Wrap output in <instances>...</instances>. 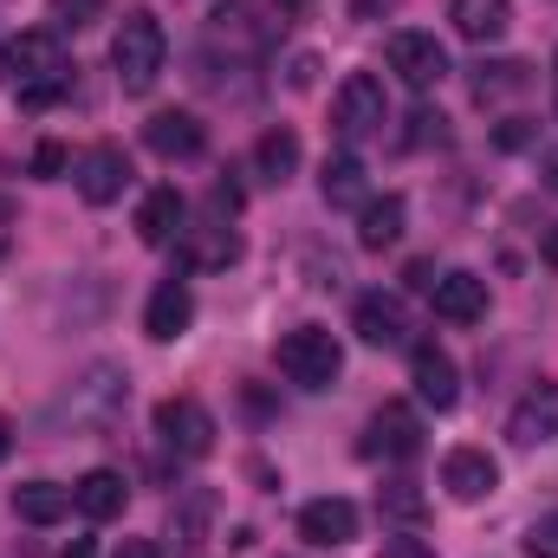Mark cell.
<instances>
[{"label":"cell","mask_w":558,"mask_h":558,"mask_svg":"<svg viewBox=\"0 0 558 558\" xmlns=\"http://www.w3.org/2000/svg\"><path fill=\"white\" fill-rule=\"evenodd\" d=\"M7 85L20 92V105L26 111H46V105H59L65 92H72V59H65V46H59V33L52 26H33V33H20L13 46H7Z\"/></svg>","instance_id":"6da1fadb"},{"label":"cell","mask_w":558,"mask_h":558,"mask_svg":"<svg viewBox=\"0 0 558 558\" xmlns=\"http://www.w3.org/2000/svg\"><path fill=\"white\" fill-rule=\"evenodd\" d=\"M111 65H118V85L143 98L156 78H162V65H169V33H162V20L137 7V13H124V26L111 33Z\"/></svg>","instance_id":"7a4b0ae2"},{"label":"cell","mask_w":558,"mask_h":558,"mask_svg":"<svg viewBox=\"0 0 558 558\" xmlns=\"http://www.w3.org/2000/svg\"><path fill=\"white\" fill-rule=\"evenodd\" d=\"M124 403H131V377H124L118 364H92V371H85V377L52 403V422L98 435V428H111V422L124 416Z\"/></svg>","instance_id":"3957f363"},{"label":"cell","mask_w":558,"mask_h":558,"mask_svg":"<svg viewBox=\"0 0 558 558\" xmlns=\"http://www.w3.org/2000/svg\"><path fill=\"white\" fill-rule=\"evenodd\" d=\"M279 371H286V384H299V390H331L338 371H344V344H338L325 325H299V331L279 338Z\"/></svg>","instance_id":"277c9868"},{"label":"cell","mask_w":558,"mask_h":558,"mask_svg":"<svg viewBox=\"0 0 558 558\" xmlns=\"http://www.w3.org/2000/svg\"><path fill=\"white\" fill-rule=\"evenodd\" d=\"M149 422H156V441H162V448H175V454H189V461H202V454L215 448V435H221L215 416H208L195 397H162Z\"/></svg>","instance_id":"5b68a950"},{"label":"cell","mask_w":558,"mask_h":558,"mask_svg":"<svg viewBox=\"0 0 558 558\" xmlns=\"http://www.w3.org/2000/svg\"><path fill=\"white\" fill-rule=\"evenodd\" d=\"M384 124H390L384 78H377V72H351V78L338 85V137L364 143V137H377Z\"/></svg>","instance_id":"8992f818"},{"label":"cell","mask_w":558,"mask_h":558,"mask_svg":"<svg viewBox=\"0 0 558 558\" xmlns=\"http://www.w3.org/2000/svg\"><path fill=\"white\" fill-rule=\"evenodd\" d=\"M390 72L410 85V92H435L441 78H448V52H441V39L435 33H390Z\"/></svg>","instance_id":"52a82bcc"},{"label":"cell","mask_w":558,"mask_h":558,"mask_svg":"<svg viewBox=\"0 0 558 558\" xmlns=\"http://www.w3.org/2000/svg\"><path fill=\"white\" fill-rule=\"evenodd\" d=\"M72 175H78V195H85L92 208H111V202L131 189V156H124L118 143H92Z\"/></svg>","instance_id":"ba28073f"},{"label":"cell","mask_w":558,"mask_h":558,"mask_svg":"<svg viewBox=\"0 0 558 558\" xmlns=\"http://www.w3.org/2000/svg\"><path fill=\"white\" fill-rule=\"evenodd\" d=\"M299 539H305V546H325V553L351 546V539H357V507H351L344 494L305 500V507H299Z\"/></svg>","instance_id":"9c48e42d"},{"label":"cell","mask_w":558,"mask_h":558,"mask_svg":"<svg viewBox=\"0 0 558 558\" xmlns=\"http://www.w3.org/2000/svg\"><path fill=\"white\" fill-rule=\"evenodd\" d=\"M507 435H513L520 448H546V441H558V384H553V377H539V384L513 403Z\"/></svg>","instance_id":"30bf717a"},{"label":"cell","mask_w":558,"mask_h":558,"mask_svg":"<svg viewBox=\"0 0 558 558\" xmlns=\"http://www.w3.org/2000/svg\"><path fill=\"white\" fill-rule=\"evenodd\" d=\"M351 331H357L364 344H377V351H390V344H410L403 299H397V292H364V299L351 305Z\"/></svg>","instance_id":"8fae6325"},{"label":"cell","mask_w":558,"mask_h":558,"mask_svg":"<svg viewBox=\"0 0 558 558\" xmlns=\"http://www.w3.org/2000/svg\"><path fill=\"white\" fill-rule=\"evenodd\" d=\"M410 384H416V397L435 416L454 410V397H461V371H454V357H448L441 344H416V351H410Z\"/></svg>","instance_id":"7c38bea8"},{"label":"cell","mask_w":558,"mask_h":558,"mask_svg":"<svg viewBox=\"0 0 558 558\" xmlns=\"http://www.w3.org/2000/svg\"><path fill=\"white\" fill-rule=\"evenodd\" d=\"M189 325H195V292H189V279H162V286L149 292V305H143V331H149L156 344H175Z\"/></svg>","instance_id":"4fadbf2b"},{"label":"cell","mask_w":558,"mask_h":558,"mask_svg":"<svg viewBox=\"0 0 558 558\" xmlns=\"http://www.w3.org/2000/svg\"><path fill=\"white\" fill-rule=\"evenodd\" d=\"M422 448V416L410 403H384L371 416V435H364V454H384V461H410Z\"/></svg>","instance_id":"5bb4252c"},{"label":"cell","mask_w":558,"mask_h":558,"mask_svg":"<svg viewBox=\"0 0 558 558\" xmlns=\"http://www.w3.org/2000/svg\"><path fill=\"white\" fill-rule=\"evenodd\" d=\"M441 487H448L454 500H487V494L500 487V461H494L487 448H448V461H441Z\"/></svg>","instance_id":"9a60e30c"},{"label":"cell","mask_w":558,"mask_h":558,"mask_svg":"<svg viewBox=\"0 0 558 558\" xmlns=\"http://www.w3.org/2000/svg\"><path fill=\"white\" fill-rule=\"evenodd\" d=\"M143 143H149L162 162H189V156H202L208 131H202V118H195V111H156V118L143 124Z\"/></svg>","instance_id":"2e32d148"},{"label":"cell","mask_w":558,"mask_h":558,"mask_svg":"<svg viewBox=\"0 0 558 558\" xmlns=\"http://www.w3.org/2000/svg\"><path fill=\"white\" fill-rule=\"evenodd\" d=\"M428 299H435V318H448V325H481L487 318V279L481 274H441Z\"/></svg>","instance_id":"e0dca14e"},{"label":"cell","mask_w":558,"mask_h":558,"mask_svg":"<svg viewBox=\"0 0 558 558\" xmlns=\"http://www.w3.org/2000/svg\"><path fill=\"white\" fill-rule=\"evenodd\" d=\"M124 500H131V481L118 474V468H92L78 487H72V507L92 520V526H105V520H118L124 513Z\"/></svg>","instance_id":"ac0fdd59"},{"label":"cell","mask_w":558,"mask_h":558,"mask_svg":"<svg viewBox=\"0 0 558 558\" xmlns=\"http://www.w3.org/2000/svg\"><path fill=\"white\" fill-rule=\"evenodd\" d=\"M318 195H325L331 208H364V202H371V169H364L351 149H338V156H325V169H318Z\"/></svg>","instance_id":"d6986e66"},{"label":"cell","mask_w":558,"mask_h":558,"mask_svg":"<svg viewBox=\"0 0 558 558\" xmlns=\"http://www.w3.org/2000/svg\"><path fill=\"white\" fill-rule=\"evenodd\" d=\"M448 20H454L461 39L494 46V39H507V26H513V0H448Z\"/></svg>","instance_id":"ffe728a7"},{"label":"cell","mask_w":558,"mask_h":558,"mask_svg":"<svg viewBox=\"0 0 558 558\" xmlns=\"http://www.w3.org/2000/svg\"><path fill=\"white\" fill-rule=\"evenodd\" d=\"M13 513L26 526H59L72 513V487H59V481H20L13 487Z\"/></svg>","instance_id":"44dd1931"},{"label":"cell","mask_w":558,"mask_h":558,"mask_svg":"<svg viewBox=\"0 0 558 558\" xmlns=\"http://www.w3.org/2000/svg\"><path fill=\"white\" fill-rule=\"evenodd\" d=\"M208 526H215V494H208V487H189V494L169 507L175 546H182V553H202V546H208Z\"/></svg>","instance_id":"7402d4cb"},{"label":"cell","mask_w":558,"mask_h":558,"mask_svg":"<svg viewBox=\"0 0 558 558\" xmlns=\"http://www.w3.org/2000/svg\"><path fill=\"white\" fill-rule=\"evenodd\" d=\"M403 221H410V208H403V195H384V202H364V215H357V247H371V254H384V247H397V241H403Z\"/></svg>","instance_id":"603a6c76"},{"label":"cell","mask_w":558,"mask_h":558,"mask_svg":"<svg viewBox=\"0 0 558 558\" xmlns=\"http://www.w3.org/2000/svg\"><path fill=\"white\" fill-rule=\"evenodd\" d=\"M137 234H143V247H169V241L182 234V195H175V189H149V195H143Z\"/></svg>","instance_id":"cb8c5ba5"},{"label":"cell","mask_w":558,"mask_h":558,"mask_svg":"<svg viewBox=\"0 0 558 558\" xmlns=\"http://www.w3.org/2000/svg\"><path fill=\"white\" fill-rule=\"evenodd\" d=\"M241 260V234L234 228H202V234H189V267H234Z\"/></svg>","instance_id":"d4e9b609"},{"label":"cell","mask_w":558,"mask_h":558,"mask_svg":"<svg viewBox=\"0 0 558 558\" xmlns=\"http://www.w3.org/2000/svg\"><path fill=\"white\" fill-rule=\"evenodd\" d=\"M377 513L397 520V526H422L428 520V494L416 481H390V487H377Z\"/></svg>","instance_id":"484cf974"},{"label":"cell","mask_w":558,"mask_h":558,"mask_svg":"<svg viewBox=\"0 0 558 558\" xmlns=\"http://www.w3.org/2000/svg\"><path fill=\"white\" fill-rule=\"evenodd\" d=\"M254 169L267 175V182H286L292 169H299V137L279 124V131H267V137L254 143Z\"/></svg>","instance_id":"4316f807"},{"label":"cell","mask_w":558,"mask_h":558,"mask_svg":"<svg viewBox=\"0 0 558 558\" xmlns=\"http://www.w3.org/2000/svg\"><path fill=\"white\" fill-rule=\"evenodd\" d=\"M215 39H228V46H260L254 0H215Z\"/></svg>","instance_id":"83f0119b"},{"label":"cell","mask_w":558,"mask_h":558,"mask_svg":"<svg viewBox=\"0 0 558 558\" xmlns=\"http://www.w3.org/2000/svg\"><path fill=\"white\" fill-rule=\"evenodd\" d=\"M526 85V65L520 59H500V65H474V98H500V92H520Z\"/></svg>","instance_id":"f1b7e54d"},{"label":"cell","mask_w":558,"mask_h":558,"mask_svg":"<svg viewBox=\"0 0 558 558\" xmlns=\"http://www.w3.org/2000/svg\"><path fill=\"white\" fill-rule=\"evenodd\" d=\"M105 13V0H52V33H78Z\"/></svg>","instance_id":"f546056e"},{"label":"cell","mask_w":558,"mask_h":558,"mask_svg":"<svg viewBox=\"0 0 558 558\" xmlns=\"http://www.w3.org/2000/svg\"><path fill=\"white\" fill-rule=\"evenodd\" d=\"M526 553L533 558H558V513H539V520L526 526Z\"/></svg>","instance_id":"4dcf8cb0"},{"label":"cell","mask_w":558,"mask_h":558,"mask_svg":"<svg viewBox=\"0 0 558 558\" xmlns=\"http://www.w3.org/2000/svg\"><path fill=\"white\" fill-rule=\"evenodd\" d=\"M65 162H72V149H65V143H39V149H33V175H39V182H52V175H65Z\"/></svg>","instance_id":"1f68e13d"},{"label":"cell","mask_w":558,"mask_h":558,"mask_svg":"<svg viewBox=\"0 0 558 558\" xmlns=\"http://www.w3.org/2000/svg\"><path fill=\"white\" fill-rule=\"evenodd\" d=\"M441 124H448V118H441V111H416V137H410V143H428V137L441 143V137H448V131H441Z\"/></svg>","instance_id":"d6a6232c"},{"label":"cell","mask_w":558,"mask_h":558,"mask_svg":"<svg viewBox=\"0 0 558 558\" xmlns=\"http://www.w3.org/2000/svg\"><path fill=\"white\" fill-rule=\"evenodd\" d=\"M533 137H539V131H533L526 118H513V124H500V143H507V149H526Z\"/></svg>","instance_id":"836d02e7"},{"label":"cell","mask_w":558,"mask_h":558,"mask_svg":"<svg viewBox=\"0 0 558 558\" xmlns=\"http://www.w3.org/2000/svg\"><path fill=\"white\" fill-rule=\"evenodd\" d=\"M377 558H435V553H428L422 539H384V553Z\"/></svg>","instance_id":"e575fe53"},{"label":"cell","mask_w":558,"mask_h":558,"mask_svg":"<svg viewBox=\"0 0 558 558\" xmlns=\"http://www.w3.org/2000/svg\"><path fill=\"white\" fill-rule=\"evenodd\" d=\"M403 279H410V292H435V279H441V274H435L428 260H410V274H403Z\"/></svg>","instance_id":"d590c367"},{"label":"cell","mask_w":558,"mask_h":558,"mask_svg":"<svg viewBox=\"0 0 558 558\" xmlns=\"http://www.w3.org/2000/svg\"><path fill=\"white\" fill-rule=\"evenodd\" d=\"M13 228H20V215H13V202L0 195V260H7V247H13Z\"/></svg>","instance_id":"8d00e7d4"},{"label":"cell","mask_w":558,"mask_h":558,"mask_svg":"<svg viewBox=\"0 0 558 558\" xmlns=\"http://www.w3.org/2000/svg\"><path fill=\"white\" fill-rule=\"evenodd\" d=\"M312 72H318V59H312V52H299V59H292V85L305 92V85H312Z\"/></svg>","instance_id":"74e56055"},{"label":"cell","mask_w":558,"mask_h":558,"mask_svg":"<svg viewBox=\"0 0 558 558\" xmlns=\"http://www.w3.org/2000/svg\"><path fill=\"white\" fill-rule=\"evenodd\" d=\"M118 558H162V553H156V539H124Z\"/></svg>","instance_id":"f35d334b"},{"label":"cell","mask_w":558,"mask_h":558,"mask_svg":"<svg viewBox=\"0 0 558 558\" xmlns=\"http://www.w3.org/2000/svg\"><path fill=\"white\" fill-rule=\"evenodd\" d=\"M539 254H546V267H558V228H546V241H539Z\"/></svg>","instance_id":"ab89813d"},{"label":"cell","mask_w":558,"mask_h":558,"mask_svg":"<svg viewBox=\"0 0 558 558\" xmlns=\"http://www.w3.org/2000/svg\"><path fill=\"white\" fill-rule=\"evenodd\" d=\"M7 454H13V422L0 416V461H7Z\"/></svg>","instance_id":"60d3db41"},{"label":"cell","mask_w":558,"mask_h":558,"mask_svg":"<svg viewBox=\"0 0 558 558\" xmlns=\"http://www.w3.org/2000/svg\"><path fill=\"white\" fill-rule=\"evenodd\" d=\"M65 558H98V553H92V539H72V546H65Z\"/></svg>","instance_id":"b9f144b4"},{"label":"cell","mask_w":558,"mask_h":558,"mask_svg":"<svg viewBox=\"0 0 558 558\" xmlns=\"http://www.w3.org/2000/svg\"><path fill=\"white\" fill-rule=\"evenodd\" d=\"M546 182L558 189V149H546Z\"/></svg>","instance_id":"7bdbcfd3"},{"label":"cell","mask_w":558,"mask_h":558,"mask_svg":"<svg viewBox=\"0 0 558 558\" xmlns=\"http://www.w3.org/2000/svg\"><path fill=\"white\" fill-rule=\"evenodd\" d=\"M279 13H305V7H312V0H274Z\"/></svg>","instance_id":"ee69618b"},{"label":"cell","mask_w":558,"mask_h":558,"mask_svg":"<svg viewBox=\"0 0 558 558\" xmlns=\"http://www.w3.org/2000/svg\"><path fill=\"white\" fill-rule=\"evenodd\" d=\"M553 98H558V59H553Z\"/></svg>","instance_id":"f6af8a7d"}]
</instances>
